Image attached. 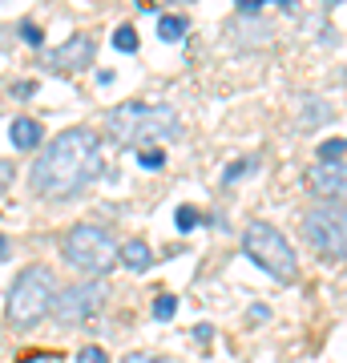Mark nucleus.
Instances as JSON below:
<instances>
[{
  "instance_id": "f257e3e1",
  "label": "nucleus",
  "mask_w": 347,
  "mask_h": 363,
  "mask_svg": "<svg viewBox=\"0 0 347 363\" xmlns=\"http://www.w3.org/2000/svg\"><path fill=\"white\" fill-rule=\"evenodd\" d=\"M101 142L85 125L61 130L49 150L33 162V190L40 198H77L101 178Z\"/></svg>"
},
{
  "instance_id": "f03ea898",
  "label": "nucleus",
  "mask_w": 347,
  "mask_h": 363,
  "mask_svg": "<svg viewBox=\"0 0 347 363\" xmlns=\"http://www.w3.org/2000/svg\"><path fill=\"white\" fill-rule=\"evenodd\" d=\"M109 138L117 145H158V142H178L182 138V113L174 105H142V101H121L117 109L105 113Z\"/></svg>"
},
{
  "instance_id": "7ed1b4c3",
  "label": "nucleus",
  "mask_w": 347,
  "mask_h": 363,
  "mask_svg": "<svg viewBox=\"0 0 347 363\" xmlns=\"http://www.w3.org/2000/svg\"><path fill=\"white\" fill-rule=\"evenodd\" d=\"M53 298H57V279H53L49 267H25L16 274L13 291H9L4 315H9V323L16 331H28L53 311Z\"/></svg>"
},
{
  "instance_id": "20e7f679",
  "label": "nucleus",
  "mask_w": 347,
  "mask_h": 363,
  "mask_svg": "<svg viewBox=\"0 0 347 363\" xmlns=\"http://www.w3.org/2000/svg\"><path fill=\"white\" fill-rule=\"evenodd\" d=\"M243 250H246V259L255 262V267H263L270 279H279V283H295L299 259H295V250H291V242H287V234L275 230L270 222H250V226H246Z\"/></svg>"
},
{
  "instance_id": "39448f33",
  "label": "nucleus",
  "mask_w": 347,
  "mask_h": 363,
  "mask_svg": "<svg viewBox=\"0 0 347 363\" xmlns=\"http://www.w3.org/2000/svg\"><path fill=\"white\" fill-rule=\"evenodd\" d=\"M61 255L81 274H105V271H114V262H117V242L109 238L105 226L81 222V226H73V230L65 234Z\"/></svg>"
},
{
  "instance_id": "423d86ee",
  "label": "nucleus",
  "mask_w": 347,
  "mask_h": 363,
  "mask_svg": "<svg viewBox=\"0 0 347 363\" xmlns=\"http://www.w3.org/2000/svg\"><path fill=\"white\" fill-rule=\"evenodd\" d=\"M303 238L315 255L347 262V202H319L303 214Z\"/></svg>"
},
{
  "instance_id": "0eeeda50",
  "label": "nucleus",
  "mask_w": 347,
  "mask_h": 363,
  "mask_svg": "<svg viewBox=\"0 0 347 363\" xmlns=\"http://www.w3.org/2000/svg\"><path fill=\"white\" fill-rule=\"evenodd\" d=\"M105 303V283L101 279H81L73 286H61L57 298H53V319L61 327H73V323H85L93 315L101 311Z\"/></svg>"
},
{
  "instance_id": "6e6552de",
  "label": "nucleus",
  "mask_w": 347,
  "mask_h": 363,
  "mask_svg": "<svg viewBox=\"0 0 347 363\" xmlns=\"http://www.w3.org/2000/svg\"><path fill=\"white\" fill-rule=\"evenodd\" d=\"M93 57H97V40H93L89 33H77V37H69L65 45H57L45 65H49L53 73H81Z\"/></svg>"
},
{
  "instance_id": "1a4fd4ad",
  "label": "nucleus",
  "mask_w": 347,
  "mask_h": 363,
  "mask_svg": "<svg viewBox=\"0 0 347 363\" xmlns=\"http://www.w3.org/2000/svg\"><path fill=\"white\" fill-rule=\"evenodd\" d=\"M307 190L323 202H347V162H315L307 169Z\"/></svg>"
},
{
  "instance_id": "9d476101",
  "label": "nucleus",
  "mask_w": 347,
  "mask_h": 363,
  "mask_svg": "<svg viewBox=\"0 0 347 363\" xmlns=\"http://www.w3.org/2000/svg\"><path fill=\"white\" fill-rule=\"evenodd\" d=\"M40 138H45V130H40V121H33V117H16L13 125H9V142L16 150H37Z\"/></svg>"
},
{
  "instance_id": "9b49d317",
  "label": "nucleus",
  "mask_w": 347,
  "mask_h": 363,
  "mask_svg": "<svg viewBox=\"0 0 347 363\" xmlns=\"http://www.w3.org/2000/svg\"><path fill=\"white\" fill-rule=\"evenodd\" d=\"M117 259L126 262L129 271H150V262H154V250H150V242H145V238H129L126 247L117 250Z\"/></svg>"
},
{
  "instance_id": "f8f14e48",
  "label": "nucleus",
  "mask_w": 347,
  "mask_h": 363,
  "mask_svg": "<svg viewBox=\"0 0 347 363\" xmlns=\"http://www.w3.org/2000/svg\"><path fill=\"white\" fill-rule=\"evenodd\" d=\"M327 117H331V105L327 101H319V97H303L299 101V130H315Z\"/></svg>"
},
{
  "instance_id": "ddd939ff",
  "label": "nucleus",
  "mask_w": 347,
  "mask_h": 363,
  "mask_svg": "<svg viewBox=\"0 0 347 363\" xmlns=\"http://www.w3.org/2000/svg\"><path fill=\"white\" fill-rule=\"evenodd\" d=\"M186 28H190V21H186V16H162V21H158V37L174 45V40L186 37Z\"/></svg>"
},
{
  "instance_id": "4468645a",
  "label": "nucleus",
  "mask_w": 347,
  "mask_h": 363,
  "mask_svg": "<svg viewBox=\"0 0 347 363\" xmlns=\"http://www.w3.org/2000/svg\"><path fill=\"white\" fill-rule=\"evenodd\" d=\"M114 49L117 52H138V33H133V25H117L114 28Z\"/></svg>"
},
{
  "instance_id": "2eb2a0df",
  "label": "nucleus",
  "mask_w": 347,
  "mask_h": 363,
  "mask_svg": "<svg viewBox=\"0 0 347 363\" xmlns=\"http://www.w3.org/2000/svg\"><path fill=\"white\" fill-rule=\"evenodd\" d=\"M343 154H347V138H327L319 145V162H343Z\"/></svg>"
},
{
  "instance_id": "dca6fc26",
  "label": "nucleus",
  "mask_w": 347,
  "mask_h": 363,
  "mask_svg": "<svg viewBox=\"0 0 347 363\" xmlns=\"http://www.w3.org/2000/svg\"><path fill=\"white\" fill-rule=\"evenodd\" d=\"M138 166L142 169H162L166 166V154H162L158 145H145V150H138Z\"/></svg>"
},
{
  "instance_id": "f3484780",
  "label": "nucleus",
  "mask_w": 347,
  "mask_h": 363,
  "mask_svg": "<svg viewBox=\"0 0 347 363\" xmlns=\"http://www.w3.org/2000/svg\"><path fill=\"white\" fill-rule=\"evenodd\" d=\"M174 311H178V298H174V295H158L154 298V319L166 323V319H174Z\"/></svg>"
},
{
  "instance_id": "a211bd4d",
  "label": "nucleus",
  "mask_w": 347,
  "mask_h": 363,
  "mask_svg": "<svg viewBox=\"0 0 347 363\" xmlns=\"http://www.w3.org/2000/svg\"><path fill=\"white\" fill-rule=\"evenodd\" d=\"M174 226H178L182 234L194 230V226H198V210H194V206H178V210H174Z\"/></svg>"
},
{
  "instance_id": "6ab92c4d",
  "label": "nucleus",
  "mask_w": 347,
  "mask_h": 363,
  "mask_svg": "<svg viewBox=\"0 0 347 363\" xmlns=\"http://www.w3.org/2000/svg\"><path fill=\"white\" fill-rule=\"evenodd\" d=\"M258 169V157H243V162H234V166H226V174L222 178L234 182V178H243V174H255Z\"/></svg>"
},
{
  "instance_id": "aec40b11",
  "label": "nucleus",
  "mask_w": 347,
  "mask_h": 363,
  "mask_svg": "<svg viewBox=\"0 0 347 363\" xmlns=\"http://www.w3.org/2000/svg\"><path fill=\"white\" fill-rule=\"evenodd\" d=\"M77 363H109V355H105L97 343H89V347H81V351H77Z\"/></svg>"
},
{
  "instance_id": "412c9836",
  "label": "nucleus",
  "mask_w": 347,
  "mask_h": 363,
  "mask_svg": "<svg viewBox=\"0 0 347 363\" xmlns=\"http://www.w3.org/2000/svg\"><path fill=\"white\" fill-rule=\"evenodd\" d=\"M13 178H16V166L9 162V157H0V194H4L9 186H13Z\"/></svg>"
},
{
  "instance_id": "4be33fe9",
  "label": "nucleus",
  "mask_w": 347,
  "mask_h": 363,
  "mask_svg": "<svg viewBox=\"0 0 347 363\" xmlns=\"http://www.w3.org/2000/svg\"><path fill=\"white\" fill-rule=\"evenodd\" d=\"M21 37H25L28 45H40V40H45V33H40V25H33V21H25V25H21Z\"/></svg>"
},
{
  "instance_id": "5701e85b",
  "label": "nucleus",
  "mask_w": 347,
  "mask_h": 363,
  "mask_svg": "<svg viewBox=\"0 0 347 363\" xmlns=\"http://www.w3.org/2000/svg\"><path fill=\"white\" fill-rule=\"evenodd\" d=\"M33 93H37V81H16V85H13V97H16V101H28Z\"/></svg>"
},
{
  "instance_id": "b1692460",
  "label": "nucleus",
  "mask_w": 347,
  "mask_h": 363,
  "mask_svg": "<svg viewBox=\"0 0 347 363\" xmlns=\"http://www.w3.org/2000/svg\"><path fill=\"white\" fill-rule=\"evenodd\" d=\"M121 363H170V359H162V355H145V351H133V355H126Z\"/></svg>"
},
{
  "instance_id": "393cba45",
  "label": "nucleus",
  "mask_w": 347,
  "mask_h": 363,
  "mask_svg": "<svg viewBox=\"0 0 347 363\" xmlns=\"http://www.w3.org/2000/svg\"><path fill=\"white\" fill-rule=\"evenodd\" d=\"M267 319H270V311L263 303H255V307H250V323H267Z\"/></svg>"
},
{
  "instance_id": "a878e982",
  "label": "nucleus",
  "mask_w": 347,
  "mask_h": 363,
  "mask_svg": "<svg viewBox=\"0 0 347 363\" xmlns=\"http://www.w3.org/2000/svg\"><path fill=\"white\" fill-rule=\"evenodd\" d=\"M258 4H263V0H234V9H238V13H255Z\"/></svg>"
},
{
  "instance_id": "bb28decb",
  "label": "nucleus",
  "mask_w": 347,
  "mask_h": 363,
  "mask_svg": "<svg viewBox=\"0 0 347 363\" xmlns=\"http://www.w3.org/2000/svg\"><path fill=\"white\" fill-rule=\"evenodd\" d=\"M9 255H13V242H9V238L0 234V259H9Z\"/></svg>"
},
{
  "instance_id": "cd10ccee",
  "label": "nucleus",
  "mask_w": 347,
  "mask_h": 363,
  "mask_svg": "<svg viewBox=\"0 0 347 363\" xmlns=\"http://www.w3.org/2000/svg\"><path fill=\"white\" fill-rule=\"evenodd\" d=\"M25 363H57V355H33V359H25Z\"/></svg>"
},
{
  "instance_id": "c85d7f7f",
  "label": "nucleus",
  "mask_w": 347,
  "mask_h": 363,
  "mask_svg": "<svg viewBox=\"0 0 347 363\" xmlns=\"http://www.w3.org/2000/svg\"><path fill=\"white\" fill-rule=\"evenodd\" d=\"M279 9H287V13H295V0H275Z\"/></svg>"
},
{
  "instance_id": "c756f323",
  "label": "nucleus",
  "mask_w": 347,
  "mask_h": 363,
  "mask_svg": "<svg viewBox=\"0 0 347 363\" xmlns=\"http://www.w3.org/2000/svg\"><path fill=\"white\" fill-rule=\"evenodd\" d=\"M323 4H339V0H323Z\"/></svg>"
},
{
  "instance_id": "7c9ffc66",
  "label": "nucleus",
  "mask_w": 347,
  "mask_h": 363,
  "mask_svg": "<svg viewBox=\"0 0 347 363\" xmlns=\"http://www.w3.org/2000/svg\"><path fill=\"white\" fill-rule=\"evenodd\" d=\"M0 4H9V0H0Z\"/></svg>"
}]
</instances>
